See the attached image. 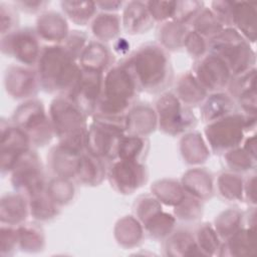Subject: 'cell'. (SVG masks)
I'll return each mask as SVG.
<instances>
[{"label": "cell", "mask_w": 257, "mask_h": 257, "mask_svg": "<svg viewBox=\"0 0 257 257\" xmlns=\"http://www.w3.org/2000/svg\"><path fill=\"white\" fill-rule=\"evenodd\" d=\"M10 182L16 192L27 198L45 191L47 181L43 165L34 148L18 161L10 173Z\"/></svg>", "instance_id": "10"}, {"label": "cell", "mask_w": 257, "mask_h": 257, "mask_svg": "<svg viewBox=\"0 0 257 257\" xmlns=\"http://www.w3.org/2000/svg\"><path fill=\"white\" fill-rule=\"evenodd\" d=\"M106 174V163L84 151L79 157L74 180L81 185L94 187L101 184Z\"/></svg>", "instance_id": "27"}, {"label": "cell", "mask_w": 257, "mask_h": 257, "mask_svg": "<svg viewBox=\"0 0 257 257\" xmlns=\"http://www.w3.org/2000/svg\"><path fill=\"white\" fill-rule=\"evenodd\" d=\"M0 31L1 36L11 33L18 29L19 15L18 9L13 3H0Z\"/></svg>", "instance_id": "51"}, {"label": "cell", "mask_w": 257, "mask_h": 257, "mask_svg": "<svg viewBox=\"0 0 257 257\" xmlns=\"http://www.w3.org/2000/svg\"><path fill=\"white\" fill-rule=\"evenodd\" d=\"M140 92L134 74L121 59L104 73L102 92L94 113L124 116L137 103Z\"/></svg>", "instance_id": "3"}, {"label": "cell", "mask_w": 257, "mask_h": 257, "mask_svg": "<svg viewBox=\"0 0 257 257\" xmlns=\"http://www.w3.org/2000/svg\"><path fill=\"white\" fill-rule=\"evenodd\" d=\"M154 107L158 127L166 135L176 137L194 130L197 125L198 119L192 107L185 105L174 92H162Z\"/></svg>", "instance_id": "9"}, {"label": "cell", "mask_w": 257, "mask_h": 257, "mask_svg": "<svg viewBox=\"0 0 257 257\" xmlns=\"http://www.w3.org/2000/svg\"><path fill=\"white\" fill-rule=\"evenodd\" d=\"M19 249L27 253H38L45 247V235L42 227L34 222H25L17 227Z\"/></svg>", "instance_id": "35"}, {"label": "cell", "mask_w": 257, "mask_h": 257, "mask_svg": "<svg viewBox=\"0 0 257 257\" xmlns=\"http://www.w3.org/2000/svg\"><path fill=\"white\" fill-rule=\"evenodd\" d=\"M191 57L198 60L209 52V42L206 38L190 29L184 41V47Z\"/></svg>", "instance_id": "50"}, {"label": "cell", "mask_w": 257, "mask_h": 257, "mask_svg": "<svg viewBox=\"0 0 257 257\" xmlns=\"http://www.w3.org/2000/svg\"><path fill=\"white\" fill-rule=\"evenodd\" d=\"M48 115L58 144L71 151L83 153L88 116L67 95H56L52 99Z\"/></svg>", "instance_id": "4"}, {"label": "cell", "mask_w": 257, "mask_h": 257, "mask_svg": "<svg viewBox=\"0 0 257 257\" xmlns=\"http://www.w3.org/2000/svg\"><path fill=\"white\" fill-rule=\"evenodd\" d=\"M223 158L229 171L237 174L247 173L256 168V159L241 147L226 152Z\"/></svg>", "instance_id": "45"}, {"label": "cell", "mask_w": 257, "mask_h": 257, "mask_svg": "<svg viewBox=\"0 0 257 257\" xmlns=\"http://www.w3.org/2000/svg\"><path fill=\"white\" fill-rule=\"evenodd\" d=\"M255 232V224H248L241 227L222 242L218 256L253 255L256 249Z\"/></svg>", "instance_id": "23"}, {"label": "cell", "mask_w": 257, "mask_h": 257, "mask_svg": "<svg viewBox=\"0 0 257 257\" xmlns=\"http://www.w3.org/2000/svg\"><path fill=\"white\" fill-rule=\"evenodd\" d=\"M34 29L40 40L48 42L49 45L61 44L70 32L66 17L56 11L41 13Z\"/></svg>", "instance_id": "17"}, {"label": "cell", "mask_w": 257, "mask_h": 257, "mask_svg": "<svg viewBox=\"0 0 257 257\" xmlns=\"http://www.w3.org/2000/svg\"><path fill=\"white\" fill-rule=\"evenodd\" d=\"M246 152H248L253 158L256 159V137L255 135H252L248 137L245 142L244 146L242 147Z\"/></svg>", "instance_id": "60"}, {"label": "cell", "mask_w": 257, "mask_h": 257, "mask_svg": "<svg viewBox=\"0 0 257 257\" xmlns=\"http://www.w3.org/2000/svg\"><path fill=\"white\" fill-rule=\"evenodd\" d=\"M208 42L209 52L218 56L226 63L232 76L255 68V51L235 28H224Z\"/></svg>", "instance_id": "7"}, {"label": "cell", "mask_w": 257, "mask_h": 257, "mask_svg": "<svg viewBox=\"0 0 257 257\" xmlns=\"http://www.w3.org/2000/svg\"><path fill=\"white\" fill-rule=\"evenodd\" d=\"M10 119L28 136L33 148L48 145L54 137L48 112L38 98L21 102L14 109Z\"/></svg>", "instance_id": "8"}, {"label": "cell", "mask_w": 257, "mask_h": 257, "mask_svg": "<svg viewBox=\"0 0 257 257\" xmlns=\"http://www.w3.org/2000/svg\"><path fill=\"white\" fill-rule=\"evenodd\" d=\"M88 41L87 35L83 31L72 30L60 45L71 57L78 61V58Z\"/></svg>", "instance_id": "54"}, {"label": "cell", "mask_w": 257, "mask_h": 257, "mask_svg": "<svg viewBox=\"0 0 257 257\" xmlns=\"http://www.w3.org/2000/svg\"><path fill=\"white\" fill-rule=\"evenodd\" d=\"M203 201L186 193L183 200L174 207V216L184 222H194L203 214Z\"/></svg>", "instance_id": "46"}, {"label": "cell", "mask_w": 257, "mask_h": 257, "mask_svg": "<svg viewBox=\"0 0 257 257\" xmlns=\"http://www.w3.org/2000/svg\"><path fill=\"white\" fill-rule=\"evenodd\" d=\"M91 117L85 135L84 151L110 164L116 160L118 141L125 134V115L94 113Z\"/></svg>", "instance_id": "5"}, {"label": "cell", "mask_w": 257, "mask_h": 257, "mask_svg": "<svg viewBox=\"0 0 257 257\" xmlns=\"http://www.w3.org/2000/svg\"><path fill=\"white\" fill-rule=\"evenodd\" d=\"M244 200L253 207L256 205V176L252 175L244 181Z\"/></svg>", "instance_id": "57"}, {"label": "cell", "mask_w": 257, "mask_h": 257, "mask_svg": "<svg viewBox=\"0 0 257 257\" xmlns=\"http://www.w3.org/2000/svg\"><path fill=\"white\" fill-rule=\"evenodd\" d=\"M218 194L227 201L244 200V180L237 173L227 171L219 175L216 184Z\"/></svg>", "instance_id": "39"}, {"label": "cell", "mask_w": 257, "mask_h": 257, "mask_svg": "<svg viewBox=\"0 0 257 257\" xmlns=\"http://www.w3.org/2000/svg\"><path fill=\"white\" fill-rule=\"evenodd\" d=\"M180 152L183 160L189 165L203 164L210 156L208 145L199 132L184 134L180 141Z\"/></svg>", "instance_id": "30"}, {"label": "cell", "mask_w": 257, "mask_h": 257, "mask_svg": "<svg viewBox=\"0 0 257 257\" xmlns=\"http://www.w3.org/2000/svg\"><path fill=\"white\" fill-rule=\"evenodd\" d=\"M145 229L135 216H124L119 219L114 227V238L124 248L138 246L144 238Z\"/></svg>", "instance_id": "33"}, {"label": "cell", "mask_w": 257, "mask_h": 257, "mask_svg": "<svg viewBox=\"0 0 257 257\" xmlns=\"http://www.w3.org/2000/svg\"><path fill=\"white\" fill-rule=\"evenodd\" d=\"M113 51L118 55H125L130 51V43L126 39L118 37L113 43Z\"/></svg>", "instance_id": "59"}, {"label": "cell", "mask_w": 257, "mask_h": 257, "mask_svg": "<svg viewBox=\"0 0 257 257\" xmlns=\"http://www.w3.org/2000/svg\"><path fill=\"white\" fill-rule=\"evenodd\" d=\"M60 7L66 19L72 23L85 26L89 24L97 14V7L93 1H61Z\"/></svg>", "instance_id": "36"}, {"label": "cell", "mask_w": 257, "mask_h": 257, "mask_svg": "<svg viewBox=\"0 0 257 257\" xmlns=\"http://www.w3.org/2000/svg\"><path fill=\"white\" fill-rule=\"evenodd\" d=\"M227 88V92L234 100L243 92L256 89V68H252L242 74L232 76Z\"/></svg>", "instance_id": "48"}, {"label": "cell", "mask_w": 257, "mask_h": 257, "mask_svg": "<svg viewBox=\"0 0 257 257\" xmlns=\"http://www.w3.org/2000/svg\"><path fill=\"white\" fill-rule=\"evenodd\" d=\"M28 199L29 215L37 222H47L60 213V207L48 196L46 191L31 196Z\"/></svg>", "instance_id": "38"}, {"label": "cell", "mask_w": 257, "mask_h": 257, "mask_svg": "<svg viewBox=\"0 0 257 257\" xmlns=\"http://www.w3.org/2000/svg\"><path fill=\"white\" fill-rule=\"evenodd\" d=\"M155 23L146 1L125 2L122 8L121 25L127 34H144L152 29Z\"/></svg>", "instance_id": "20"}, {"label": "cell", "mask_w": 257, "mask_h": 257, "mask_svg": "<svg viewBox=\"0 0 257 257\" xmlns=\"http://www.w3.org/2000/svg\"><path fill=\"white\" fill-rule=\"evenodd\" d=\"M233 8L234 1H213L210 9L222 25L227 28L233 27Z\"/></svg>", "instance_id": "55"}, {"label": "cell", "mask_w": 257, "mask_h": 257, "mask_svg": "<svg viewBox=\"0 0 257 257\" xmlns=\"http://www.w3.org/2000/svg\"><path fill=\"white\" fill-rule=\"evenodd\" d=\"M72 181L66 178L53 177L47 182L45 191L59 207L65 206L73 200L75 187Z\"/></svg>", "instance_id": "43"}, {"label": "cell", "mask_w": 257, "mask_h": 257, "mask_svg": "<svg viewBox=\"0 0 257 257\" xmlns=\"http://www.w3.org/2000/svg\"><path fill=\"white\" fill-rule=\"evenodd\" d=\"M81 154L57 144L50 149L47 155V167L53 177L74 180Z\"/></svg>", "instance_id": "21"}, {"label": "cell", "mask_w": 257, "mask_h": 257, "mask_svg": "<svg viewBox=\"0 0 257 257\" xmlns=\"http://www.w3.org/2000/svg\"><path fill=\"white\" fill-rule=\"evenodd\" d=\"M78 64L81 69L104 74L114 64V54L103 42L89 40L78 58Z\"/></svg>", "instance_id": "19"}, {"label": "cell", "mask_w": 257, "mask_h": 257, "mask_svg": "<svg viewBox=\"0 0 257 257\" xmlns=\"http://www.w3.org/2000/svg\"><path fill=\"white\" fill-rule=\"evenodd\" d=\"M29 216L28 199L18 192H9L1 197L0 223L18 227Z\"/></svg>", "instance_id": "22"}, {"label": "cell", "mask_w": 257, "mask_h": 257, "mask_svg": "<svg viewBox=\"0 0 257 257\" xmlns=\"http://www.w3.org/2000/svg\"><path fill=\"white\" fill-rule=\"evenodd\" d=\"M189 26L175 20H169L161 23L158 28L159 44L168 52L177 51L184 47V41Z\"/></svg>", "instance_id": "34"}, {"label": "cell", "mask_w": 257, "mask_h": 257, "mask_svg": "<svg viewBox=\"0 0 257 257\" xmlns=\"http://www.w3.org/2000/svg\"><path fill=\"white\" fill-rule=\"evenodd\" d=\"M236 111L233 97L224 91L208 94L200 105V116L203 122L209 123Z\"/></svg>", "instance_id": "26"}, {"label": "cell", "mask_w": 257, "mask_h": 257, "mask_svg": "<svg viewBox=\"0 0 257 257\" xmlns=\"http://www.w3.org/2000/svg\"><path fill=\"white\" fill-rule=\"evenodd\" d=\"M257 3L234 1L233 28H235L249 43L256 41Z\"/></svg>", "instance_id": "25"}, {"label": "cell", "mask_w": 257, "mask_h": 257, "mask_svg": "<svg viewBox=\"0 0 257 257\" xmlns=\"http://www.w3.org/2000/svg\"><path fill=\"white\" fill-rule=\"evenodd\" d=\"M190 25L192 30L196 31L208 41L218 35L225 28L211 9L206 6H204V8L198 13Z\"/></svg>", "instance_id": "42"}, {"label": "cell", "mask_w": 257, "mask_h": 257, "mask_svg": "<svg viewBox=\"0 0 257 257\" xmlns=\"http://www.w3.org/2000/svg\"><path fill=\"white\" fill-rule=\"evenodd\" d=\"M4 87L15 99L34 98L41 89L36 68L19 63L9 65L4 73Z\"/></svg>", "instance_id": "16"}, {"label": "cell", "mask_w": 257, "mask_h": 257, "mask_svg": "<svg viewBox=\"0 0 257 257\" xmlns=\"http://www.w3.org/2000/svg\"><path fill=\"white\" fill-rule=\"evenodd\" d=\"M150 150L148 137L124 134L118 141L116 160L144 163Z\"/></svg>", "instance_id": "31"}, {"label": "cell", "mask_w": 257, "mask_h": 257, "mask_svg": "<svg viewBox=\"0 0 257 257\" xmlns=\"http://www.w3.org/2000/svg\"><path fill=\"white\" fill-rule=\"evenodd\" d=\"M19 249L17 227L1 224L0 229V255L12 256Z\"/></svg>", "instance_id": "49"}, {"label": "cell", "mask_w": 257, "mask_h": 257, "mask_svg": "<svg viewBox=\"0 0 257 257\" xmlns=\"http://www.w3.org/2000/svg\"><path fill=\"white\" fill-rule=\"evenodd\" d=\"M13 4L15 7L27 14H37L45 12L46 7L49 5V1L44 0H17Z\"/></svg>", "instance_id": "56"}, {"label": "cell", "mask_w": 257, "mask_h": 257, "mask_svg": "<svg viewBox=\"0 0 257 257\" xmlns=\"http://www.w3.org/2000/svg\"><path fill=\"white\" fill-rule=\"evenodd\" d=\"M152 195L166 206H177L185 197L186 192L181 182L174 179L156 181L151 187Z\"/></svg>", "instance_id": "37"}, {"label": "cell", "mask_w": 257, "mask_h": 257, "mask_svg": "<svg viewBox=\"0 0 257 257\" xmlns=\"http://www.w3.org/2000/svg\"><path fill=\"white\" fill-rule=\"evenodd\" d=\"M192 72L208 93L223 91L232 78L226 63L210 52L195 60Z\"/></svg>", "instance_id": "14"}, {"label": "cell", "mask_w": 257, "mask_h": 257, "mask_svg": "<svg viewBox=\"0 0 257 257\" xmlns=\"http://www.w3.org/2000/svg\"><path fill=\"white\" fill-rule=\"evenodd\" d=\"M106 177L114 191L132 195L148 182L149 172L144 163L115 160L109 164Z\"/></svg>", "instance_id": "13"}, {"label": "cell", "mask_w": 257, "mask_h": 257, "mask_svg": "<svg viewBox=\"0 0 257 257\" xmlns=\"http://www.w3.org/2000/svg\"><path fill=\"white\" fill-rule=\"evenodd\" d=\"M122 60L134 74L141 91L162 93L174 81L170 54L159 43L142 44Z\"/></svg>", "instance_id": "1"}, {"label": "cell", "mask_w": 257, "mask_h": 257, "mask_svg": "<svg viewBox=\"0 0 257 257\" xmlns=\"http://www.w3.org/2000/svg\"><path fill=\"white\" fill-rule=\"evenodd\" d=\"M162 210V204L153 195H142L134 204V216L142 225Z\"/></svg>", "instance_id": "47"}, {"label": "cell", "mask_w": 257, "mask_h": 257, "mask_svg": "<svg viewBox=\"0 0 257 257\" xmlns=\"http://www.w3.org/2000/svg\"><path fill=\"white\" fill-rule=\"evenodd\" d=\"M157 127V112L149 103L137 102L125 114V134L149 137Z\"/></svg>", "instance_id": "18"}, {"label": "cell", "mask_w": 257, "mask_h": 257, "mask_svg": "<svg viewBox=\"0 0 257 257\" xmlns=\"http://www.w3.org/2000/svg\"><path fill=\"white\" fill-rule=\"evenodd\" d=\"M0 48L2 54L14 58L19 64L36 67L43 47L35 29L25 27L1 36Z\"/></svg>", "instance_id": "11"}, {"label": "cell", "mask_w": 257, "mask_h": 257, "mask_svg": "<svg viewBox=\"0 0 257 257\" xmlns=\"http://www.w3.org/2000/svg\"><path fill=\"white\" fill-rule=\"evenodd\" d=\"M146 3L155 22L164 23L173 20L177 1H146Z\"/></svg>", "instance_id": "53"}, {"label": "cell", "mask_w": 257, "mask_h": 257, "mask_svg": "<svg viewBox=\"0 0 257 257\" xmlns=\"http://www.w3.org/2000/svg\"><path fill=\"white\" fill-rule=\"evenodd\" d=\"M195 239L204 256L218 255L220 247L222 245V240L217 234L214 226L210 223L201 224L197 230Z\"/></svg>", "instance_id": "44"}, {"label": "cell", "mask_w": 257, "mask_h": 257, "mask_svg": "<svg viewBox=\"0 0 257 257\" xmlns=\"http://www.w3.org/2000/svg\"><path fill=\"white\" fill-rule=\"evenodd\" d=\"M185 192L201 201L211 199L215 186L212 175L204 168H193L187 171L181 180Z\"/></svg>", "instance_id": "24"}, {"label": "cell", "mask_w": 257, "mask_h": 257, "mask_svg": "<svg viewBox=\"0 0 257 257\" xmlns=\"http://www.w3.org/2000/svg\"><path fill=\"white\" fill-rule=\"evenodd\" d=\"M256 115L235 111L206 124L204 135L210 151L216 155L240 147L246 133L255 130Z\"/></svg>", "instance_id": "6"}, {"label": "cell", "mask_w": 257, "mask_h": 257, "mask_svg": "<svg viewBox=\"0 0 257 257\" xmlns=\"http://www.w3.org/2000/svg\"><path fill=\"white\" fill-rule=\"evenodd\" d=\"M97 9L101 12H108V13H116V11L123 8L125 2L122 1H98L95 2Z\"/></svg>", "instance_id": "58"}, {"label": "cell", "mask_w": 257, "mask_h": 257, "mask_svg": "<svg viewBox=\"0 0 257 257\" xmlns=\"http://www.w3.org/2000/svg\"><path fill=\"white\" fill-rule=\"evenodd\" d=\"M177 219L170 213L163 210L147 221L143 227L145 234L155 240H165L176 229Z\"/></svg>", "instance_id": "40"}, {"label": "cell", "mask_w": 257, "mask_h": 257, "mask_svg": "<svg viewBox=\"0 0 257 257\" xmlns=\"http://www.w3.org/2000/svg\"><path fill=\"white\" fill-rule=\"evenodd\" d=\"M103 73L81 69L73 88L66 94L87 116L96 110L102 92Z\"/></svg>", "instance_id": "15"}, {"label": "cell", "mask_w": 257, "mask_h": 257, "mask_svg": "<svg viewBox=\"0 0 257 257\" xmlns=\"http://www.w3.org/2000/svg\"><path fill=\"white\" fill-rule=\"evenodd\" d=\"M244 225V214L238 209L231 208L220 213L213 226L221 240L224 241Z\"/></svg>", "instance_id": "41"}, {"label": "cell", "mask_w": 257, "mask_h": 257, "mask_svg": "<svg viewBox=\"0 0 257 257\" xmlns=\"http://www.w3.org/2000/svg\"><path fill=\"white\" fill-rule=\"evenodd\" d=\"M203 8V1H177L176 12L173 20L189 26Z\"/></svg>", "instance_id": "52"}, {"label": "cell", "mask_w": 257, "mask_h": 257, "mask_svg": "<svg viewBox=\"0 0 257 257\" xmlns=\"http://www.w3.org/2000/svg\"><path fill=\"white\" fill-rule=\"evenodd\" d=\"M121 16L117 13L100 12L90 22V31L96 40L107 42L117 39L121 31Z\"/></svg>", "instance_id": "32"}, {"label": "cell", "mask_w": 257, "mask_h": 257, "mask_svg": "<svg viewBox=\"0 0 257 257\" xmlns=\"http://www.w3.org/2000/svg\"><path fill=\"white\" fill-rule=\"evenodd\" d=\"M174 93L185 105L190 107L201 105L209 94L192 71H187L179 76Z\"/></svg>", "instance_id": "28"}, {"label": "cell", "mask_w": 257, "mask_h": 257, "mask_svg": "<svg viewBox=\"0 0 257 257\" xmlns=\"http://www.w3.org/2000/svg\"><path fill=\"white\" fill-rule=\"evenodd\" d=\"M164 243L165 254L168 256H204L195 239V235L186 229L174 230Z\"/></svg>", "instance_id": "29"}, {"label": "cell", "mask_w": 257, "mask_h": 257, "mask_svg": "<svg viewBox=\"0 0 257 257\" xmlns=\"http://www.w3.org/2000/svg\"><path fill=\"white\" fill-rule=\"evenodd\" d=\"M35 68L40 88L57 95L68 94L81 72L78 61L60 44L44 46Z\"/></svg>", "instance_id": "2"}, {"label": "cell", "mask_w": 257, "mask_h": 257, "mask_svg": "<svg viewBox=\"0 0 257 257\" xmlns=\"http://www.w3.org/2000/svg\"><path fill=\"white\" fill-rule=\"evenodd\" d=\"M33 149L28 136L9 118L0 122V161L1 175L12 172L18 161Z\"/></svg>", "instance_id": "12"}]
</instances>
